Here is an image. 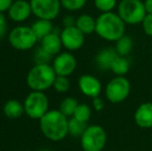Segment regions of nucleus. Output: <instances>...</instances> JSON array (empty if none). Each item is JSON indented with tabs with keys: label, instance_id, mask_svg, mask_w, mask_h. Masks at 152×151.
<instances>
[{
	"label": "nucleus",
	"instance_id": "nucleus-1",
	"mask_svg": "<svg viewBox=\"0 0 152 151\" xmlns=\"http://www.w3.org/2000/svg\"><path fill=\"white\" fill-rule=\"evenodd\" d=\"M39 127L50 141H61L68 135V118L59 110H49L39 119Z\"/></svg>",
	"mask_w": 152,
	"mask_h": 151
},
{
	"label": "nucleus",
	"instance_id": "nucleus-2",
	"mask_svg": "<svg viewBox=\"0 0 152 151\" xmlns=\"http://www.w3.org/2000/svg\"><path fill=\"white\" fill-rule=\"evenodd\" d=\"M125 23L117 12H102L96 18L95 33L108 42H116L125 34Z\"/></svg>",
	"mask_w": 152,
	"mask_h": 151
},
{
	"label": "nucleus",
	"instance_id": "nucleus-3",
	"mask_svg": "<svg viewBox=\"0 0 152 151\" xmlns=\"http://www.w3.org/2000/svg\"><path fill=\"white\" fill-rule=\"evenodd\" d=\"M56 73L49 63L35 64L28 71L26 77V83L32 91H46L53 87L56 79Z\"/></svg>",
	"mask_w": 152,
	"mask_h": 151
},
{
	"label": "nucleus",
	"instance_id": "nucleus-4",
	"mask_svg": "<svg viewBox=\"0 0 152 151\" xmlns=\"http://www.w3.org/2000/svg\"><path fill=\"white\" fill-rule=\"evenodd\" d=\"M118 12L125 24H142L147 12L142 0H120L117 5Z\"/></svg>",
	"mask_w": 152,
	"mask_h": 151
},
{
	"label": "nucleus",
	"instance_id": "nucleus-5",
	"mask_svg": "<svg viewBox=\"0 0 152 151\" xmlns=\"http://www.w3.org/2000/svg\"><path fill=\"white\" fill-rule=\"evenodd\" d=\"M38 42L31 26H17L8 33V42L14 49L19 51H28Z\"/></svg>",
	"mask_w": 152,
	"mask_h": 151
},
{
	"label": "nucleus",
	"instance_id": "nucleus-6",
	"mask_svg": "<svg viewBox=\"0 0 152 151\" xmlns=\"http://www.w3.org/2000/svg\"><path fill=\"white\" fill-rule=\"evenodd\" d=\"M23 105L25 114L31 119L39 120L49 111V98L42 91H31Z\"/></svg>",
	"mask_w": 152,
	"mask_h": 151
},
{
	"label": "nucleus",
	"instance_id": "nucleus-7",
	"mask_svg": "<svg viewBox=\"0 0 152 151\" xmlns=\"http://www.w3.org/2000/svg\"><path fill=\"white\" fill-rule=\"evenodd\" d=\"M107 143V133L100 125H89L81 137V146L84 151H102Z\"/></svg>",
	"mask_w": 152,
	"mask_h": 151
},
{
	"label": "nucleus",
	"instance_id": "nucleus-8",
	"mask_svg": "<svg viewBox=\"0 0 152 151\" xmlns=\"http://www.w3.org/2000/svg\"><path fill=\"white\" fill-rule=\"evenodd\" d=\"M130 92V83L124 76H116L106 86V96L113 104L125 101Z\"/></svg>",
	"mask_w": 152,
	"mask_h": 151
},
{
	"label": "nucleus",
	"instance_id": "nucleus-9",
	"mask_svg": "<svg viewBox=\"0 0 152 151\" xmlns=\"http://www.w3.org/2000/svg\"><path fill=\"white\" fill-rule=\"evenodd\" d=\"M32 14L37 19L54 20L60 12V0H30Z\"/></svg>",
	"mask_w": 152,
	"mask_h": 151
},
{
	"label": "nucleus",
	"instance_id": "nucleus-10",
	"mask_svg": "<svg viewBox=\"0 0 152 151\" xmlns=\"http://www.w3.org/2000/svg\"><path fill=\"white\" fill-rule=\"evenodd\" d=\"M52 66L57 76L68 77L72 75L76 69L77 59L72 53L60 52L58 55L54 57Z\"/></svg>",
	"mask_w": 152,
	"mask_h": 151
},
{
	"label": "nucleus",
	"instance_id": "nucleus-11",
	"mask_svg": "<svg viewBox=\"0 0 152 151\" xmlns=\"http://www.w3.org/2000/svg\"><path fill=\"white\" fill-rule=\"evenodd\" d=\"M62 46L68 51H77L84 44L85 34L76 26L64 27L60 31Z\"/></svg>",
	"mask_w": 152,
	"mask_h": 151
},
{
	"label": "nucleus",
	"instance_id": "nucleus-12",
	"mask_svg": "<svg viewBox=\"0 0 152 151\" xmlns=\"http://www.w3.org/2000/svg\"><path fill=\"white\" fill-rule=\"evenodd\" d=\"M32 14L30 2L26 0H14L7 10V16L16 23H22L29 19Z\"/></svg>",
	"mask_w": 152,
	"mask_h": 151
},
{
	"label": "nucleus",
	"instance_id": "nucleus-13",
	"mask_svg": "<svg viewBox=\"0 0 152 151\" xmlns=\"http://www.w3.org/2000/svg\"><path fill=\"white\" fill-rule=\"evenodd\" d=\"M79 88L84 95L91 98L99 96L102 92V83L92 75H83L79 79Z\"/></svg>",
	"mask_w": 152,
	"mask_h": 151
},
{
	"label": "nucleus",
	"instance_id": "nucleus-14",
	"mask_svg": "<svg viewBox=\"0 0 152 151\" xmlns=\"http://www.w3.org/2000/svg\"><path fill=\"white\" fill-rule=\"evenodd\" d=\"M136 124L141 128H151L152 127V103H144L134 112Z\"/></svg>",
	"mask_w": 152,
	"mask_h": 151
},
{
	"label": "nucleus",
	"instance_id": "nucleus-15",
	"mask_svg": "<svg viewBox=\"0 0 152 151\" xmlns=\"http://www.w3.org/2000/svg\"><path fill=\"white\" fill-rule=\"evenodd\" d=\"M39 42H40V47L46 52H48L49 54H51L54 57L60 53L61 48L63 47L62 46L60 33H57L54 30L50 34L45 36L42 40H39Z\"/></svg>",
	"mask_w": 152,
	"mask_h": 151
},
{
	"label": "nucleus",
	"instance_id": "nucleus-16",
	"mask_svg": "<svg viewBox=\"0 0 152 151\" xmlns=\"http://www.w3.org/2000/svg\"><path fill=\"white\" fill-rule=\"evenodd\" d=\"M117 56H118V54H117L115 48L102 49L96 55V65L100 71H109V69H111V65Z\"/></svg>",
	"mask_w": 152,
	"mask_h": 151
},
{
	"label": "nucleus",
	"instance_id": "nucleus-17",
	"mask_svg": "<svg viewBox=\"0 0 152 151\" xmlns=\"http://www.w3.org/2000/svg\"><path fill=\"white\" fill-rule=\"evenodd\" d=\"M76 27L80 31H82L85 35L91 34V33L95 32L96 19H94L91 15L83 14L77 18Z\"/></svg>",
	"mask_w": 152,
	"mask_h": 151
},
{
	"label": "nucleus",
	"instance_id": "nucleus-18",
	"mask_svg": "<svg viewBox=\"0 0 152 151\" xmlns=\"http://www.w3.org/2000/svg\"><path fill=\"white\" fill-rule=\"evenodd\" d=\"M3 113L10 119H18L25 113L24 105L17 99H10L4 104Z\"/></svg>",
	"mask_w": 152,
	"mask_h": 151
},
{
	"label": "nucleus",
	"instance_id": "nucleus-19",
	"mask_svg": "<svg viewBox=\"0 0 152 151\" xmlns=\"http://www.w3.org/2000/svg\"><path fill=\"white\" fill-rule=\"evenodd\" d=\"M35 36L38 40H42L45 36L53 32V24L51 20H45V19H37L33 24L31 25Z\"/></svg>",
	"mask_w": 152,
	"mask_h": 151
},
{
	"label": "nucleus",
	"instance_id": "nucleus-20",
	"mask_svg": "<svg viewBox=\"0 0 152 151\" xmlns=\"http://www.w3.org/2000/svg\"><path fill=\"white\" fill-rule=\"evenodd\" d=\"M115 42H116L115 50H116L117 54L120 56H128V54L132 52V48H134V40L129 35L124 34Z\"/></svg>",
	"mask_w": 152,
	"mask_h": 151
},
{
	"label": "nucleus",
	"instance_id": "nucleus-21",
	"mask_svg": "<svg viewBox=\"0 0 152 151\" xmlns=\"http://www.w3.org/2000/svg\"><path fill=\"white\" fill-rule=\"evenodd\" d=\"M88 127L87 122L78 120L75 117H70L68 119V133L74 138H81Z\"/></svg>",
	"mask_w": 152,
	"mask_h": 151
},
{
	"label": "nucleus",
	"instance_id": "nucleus-22",
	"mask_svg": "<svg viewBox=\"0 0 152 151\" xmlns=\"http://www.w3.org/2000/svg\"><path fill=\"white\" fill-rule=\"evenodd\" d=\"M128 69H129V61L126 57L124 56H118L114 59L112 65H111V69L116 76H124L127 74Z\"/></svg>",
	"mask_w": 152,
	"mask_h": 151
},
{
	"label": "nucleus",
	"instance_id": "nucleus-23",
	"mask_svg": "<svg viewBox=\"0 0 152 151\" xmlns=\"http://www.w3.org/2000/svg\"><path fill=\"white\" fill-rule=\"evenodd\" d=\"M78 105H79V103L76 98H74V97H66V98H64L60 103L59 111H60L62 114L65 115L67 118L68 117H72L77 107H78Z\"/></svg>",
	"mask_w": 152,
	"mask_h": 151
},
{
	"label": "nucleus",
	"instance_id": "nucleus-24",
	"mask_svg": "<svg viewBox=\"0 0 152 151\" xmlns=\"http://www.w3.org/2000/svg\"><path fill=\"white\" fill-rule=\"evenodd\" d=\"M72 117L77 118L78 120L88 122L91 117V108L86 104H79Z\"/></svg>",
	"mask_w": 152,
	"mask_h": 151
},
{
	"label": "nucleus",
	"instance_id": "nucleus-25",
	"mask_svg": "<svg viewBox=\"0 0 152 151\" xmlns=\"http://www.w3.org/2000/svg\"><path fill=\"white\" fill-rule=\"evenodd\" d=\"M94 5L100 12H113L118 5V0H94Z\"/></svg>",
	"mask_w": 152,
	"mask_h": 151
},
{
	"label": "nucleus",
	"instance_id": "nucleus-26",
	"mask_svg": "<svg viewBox=\"0 0 152 151\" xmlns=\"http://www.w3.org/2000/svg\"><path fill=\"white\" fill-rule=\"evenodd\" d=\"M61 6L68 12H77L86 5L87 0H60Z\"/></svg>",
	"mask_w": 152,
	"mask_h": 151
},
{
	"label": "nucleus",
	"instance_id": "nucleus-27",
	"mask_svg": "<svg viewBox=\"0 0 152 151\" xmlns=\"http://www.w3.org/2000/svg\"><path fill=\"white\" fill-rule=\"evenodd\" d=\"M70 83L67 77L64 76H57L53 84V88L59 93H64L69 89Z\"/></svg>",
	"mask_w": 152,
	"mask_h": 151
},
{
	"label": "nucleus",
	"instance_id": "nucleus-28",
	"mask_svg": "<svg viewBox=\"0 0 152 151\" xmlns=\"http://www.w3.org/2000/svg\"><path fill=\"white\" fill-rule=\"evenodd\" d=\"M53 59H54V56H52L48 52H46L42 47L36 49L35 53H34V60H35L36 64L49 63L50 61H53Z\"/></svg>",
	"mask_w": 152,
	"mask_h": 151
},
{
	"label": "nucleus",
	"instance_id": "nucleus-29",
	"mask_svg": "<svg viewBox=\"0 0 152 151\" xmlns=\"http://www.w3.org/2000/svg\"><path fill=\"white\" fill-rule=\"evenodd\" d=\"M143 30L148 36L152 37V14H147L142 22Z\"/></svg>",
	"mask_w": 152,
	"mask_h": 151
},
{
	"label": "nucleus",
	"instance_id": "nucleus-30",
	"mask_svg": "<svg viewBox=\"0 0 152 151\" xmlns=\"http://www.w3.org/2000/svg\"><path fill=\"white\" fill-rule=\"evenodd\" d=\"M7 32V22L3 12H0V39H2Z\"/></svg>",
	"mask_w": 152,
	"mask_h": 151
},
{
	"label": "nucleus",
	"instance_id": "nucleus-31",
	"mask_svg": "<svg viewBox=\"0 0 152 151\" xmlns=\"http://www.w3.org/2000/svg\"><path fill=\"white\" fill-rule=\"evenodd\" d=\"M76 21L77 19L75 18L72 15H67L63 18L62 20V24L64 27H72V26H76Z\"/></svg>",
	"mask_w": 152,
	"mask_h": 151
},
{
	"label": "nucleus",
	"instance_id": "nucleus-32",
	"mask_svg": "<svg viewBox=\"0 0 152 151\" xmlns=\"http://www.w3.org/2000/svg\"><path fill=\"white\" fill-rule=\"evenodd\" d=\"M104 107V101L100 98L99 96L97 97H94L93 98V109L95 111H102Z\"/></svg>",
	"mask_w": 152,
	"mask_h": 151
},
{
	"label": "nucleus",
	"instance_id": "nucleus-33",
	"mask_svg": "<svg viewBox=\"0 0 152 151\" xmlns=\"http://www.w3.org/2000/svg\"><path fill=\"white\" fill-rule=\"evenodd\" d=\"M14 0H0V12H5L10 7Z\"/></svg>",
	"mask_w": 152,
	"mask_h": 151
},
{
	"label": "nucleus",
	"instance_id": "nucleus-34",
	"mask_svg": "<svg viewBox=\"0 0 152 151\" xmlns=\"http://www.w3.org/2000/svg\"><path fill=\"white\" fill-rule=\"evenodd\" d=\"M144 5L147 14H152V0H144Z\"/></svg>",
	"mask_w": 152,
	"mask_h": 151
},
{
	"label": "nucleus",
	"instance_id": "nucleus-35",
	"mask_svg": "<svg viewBox=\"0 0 152 151\" xmlns=\"http://www.w3.org/2000/svg\"><path fill=\"white\" fill-rule=\"evenodd\" d=\"M42 151H50V150H48V149H44V150H42Z\"/></svg>",
	"mask_w": 152,
	"mask_h": 151
}]
</instances>
